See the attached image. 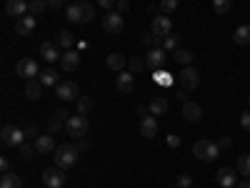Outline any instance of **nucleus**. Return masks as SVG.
I'll return each mask as SVG.
<instances>
[{
  "mask_svg": "<svg viewBox=\"0 0 250 188\" xmlns=\"http://www.w3.org/2000/svg\"><path fill=\"white\" fill-rule=\"evenodd\" d=\"M168 145H170V148H178V145H180V136H168Z\"/></svg>",
  "mask_w": 250,
  "mask_h": 188,
  "instance_id": "49530a36",
  "label": "nucleus"
},
{
  "mask_svg": "<svg viewBox=\"0 0 250 188\" xmlns=\"http://www.w3.org/2000/svg\"><path fill=\"white\" fill-rule=\"evenodd\" d=\"M215 181H218L223 188H235V171H233V168H218Z\"/></svg>",
  "mask_w": 250,
  "mask_h": 188,
  "instance_id": "412c9836",
  "label": "nucleus"
},
{
  "mask_svg": "<svg viewBox=\"0 0 250 188\" xmlns=\"http://www.w3.org/2000/svg\"><path fill=\"white\" fill-rule=\"evenodd\" d=\"M98 5H100V8H105V10H110V8L115 5V0H98Z\"/></svg>",
  "mask_w": 250,
  "mask_h": 188,
  "instance_id": "de8ad7c7",
  "label": "nucleus"
},
{
  "mask_svg": "<svg viewBox=\"0 0 250 188\" xmlns=\"http://www.w3.org/2000/svg\"><path fill=\"white\" fill-rule=\"evenodd\" d=\"M158 38H165V35H170L173 33V23H170V18L168 15H155L153 20V28H150Z\"/></svg>",
  "mask_w": 250,
  "mask_h": 188,
  "instance_id": "ddd939ff",
  "label": "nucleus"
},
{
  "mask_svg": "<svg viewBox=\"0 0 250 188\" xmlns=\"http://www.w3.org/2000/svg\"><path fill=\"white\" fill-rule=\"evenodd\" d=\"M153 80L158 83V86H163V88H170L173 86V75L168 73V70H153Z\"/></svg>",
  "mask_w": 250,
  "mask_h": 188,
  "instance_id": "c85d7f7f",
  "label": "nucleus"
},
{
  "mask_svg": "<svg viewBox=\"0 0 250 188\" xmlns=\"http://www.w3.org/2000/svg\"><path fill=\"white\" fill-rule=\"evenodd\" d=\"M65 18H68V23H85V8H83V0L65 8Z\"/></svg>",
  "mask_w": 250,
  "mask_h": 188,
  "instance_id": "f3484780",
  "label": "nucleus"
},
{
  "mask_svg": "<svg viewBox=\"0 0 250 188\" xmlns=\"http://www.w3.org/2000/svg\"><path fill=\"white\" fill-rule=\"evenodd\" d=\"M178 80H180V86H183L185 91H195V88L200 86V73H198L193 66H185V68L180 70Z\"/></svg>",
  "mask_w": 250,
  "mask_h": 188,
  "instance_id": "423d86ee",
  "label": "nucleus"
},
{
  "mask_svg": "<svg viewBox=\"0 0 250 188\" xmlns=\"http://www.w3.org/2000/svg\"><path fill=\"white\" fill-rule=\"evenodd\" d=\"M0 171H3V173L10 171V161H8V158H0Z\"/></svg>",
  "mask_w": 250,
  "mask_h": 188,
  "instance_id": "09e8293b",
  "label": "nucleus"
},
{
  "mask_svg": "<svg viewBox=\"0 0 250 188\" xmlns=\"http://www.w3.org/2000/svg\"><path fill=\"white\" fill-rule=\"evenodd\" d=\"M128 68H130V73H133V75H138V73L145 68V58H138V55L128 58Z\"/></svg>",
  "mask_w": 250,
  "mask_h": 188,
  "instance_id": "e433bc0d",
  "label": "nucleus"
},
{
  "mask_svg": "<svg viewBox=\"0 0 250 188\" xmlns=\"http://www.w3.org/2000/svg\"><path fill=\"white\" fill-rule=\"evenodd\" d=\"M168 108H170V103H168V98H163V95L153 98L150 106H148L150 116H165V113H168Z\"/></svg>",
  "mask_w": 250,
  "mask_h": 188,
  "instance_id": "4be33fe9",
  "label": "nucleus"
},
{
  "mask_svg": "<svg viewBox=\"0 0 250 188\" xmlns=\"http://www.w3.org/2000/svg\"><path fill=\"white\" fill-rule=\"evenodd\" d=\"M165 48H150L148 50V55H145V66L148 68H153V70H160L163 66H165Z\"/></svg>",
  "mask_w": 250,
  "mask_h": 188,
  "instance_id": "9d476101",
  "label": "nucleus"
},
{
  "mask_svg": "<svg viewBox=\"0 0 250 188\" xmlns=\"http://www.w3.org/2000/svg\"><path fill=\"white\" fill-rule=\"evenodd\" d=\"M233 40H235V46H250V25H240V28H235Z\"/></svg>",
  "mask_w": 250,
  "mask_h": 188,
  "instance_id": "bb28decb",
  "label": "nucleus"
},
{
  "mask_svg": "<svg viewBox=\"0 0 250 188\" xmlns=\"http://www.w3.org/2000/svg\"><path fill=\"white\" fill-rule=\"evenodd\" d=\"M173 58H175V63H180L183 68H185V66H193V60H195V55H193L190 50H185V48L173 50Z\"/></svg>",
  "mask_w": 250,
  "mask_h": 188,
  "instance_id": "a878e982",
  "label": "nucleus"
},
{
  "mask_svg": "<svg viewBox=\"0 0 250 188\" xmlns=\"http://www.w3.org/2000/svg\"><path fill=\"white\" fill-rule=\"evenodd\" d=\"M62 128H65V120H60V118H55V116H53V118H50V123H48V133H50V136H58Z\"/></svg>",
  "mask_w": 250,
  "mask_h": 188,
  "instance_id": "4c0bfd02",
  "label": "nucleus"
},
{
  "mask_svg": "<svg viewBox=\"0 0 250 188\" xmlns=\"http://www.w3.org/2000/svg\"><path fill=\"white\" fill-rule=\"evenodd\" d=\"M38 80L43 83V86H58V73H55V68H43V70H40V75H38Z\"/></svg>",
  "mask_w": 250,
  "mask_h": 188,
  "instance_id": "cd10ccee",
  "label": "nucleus"
},
{
  "mask_svg": "<svg viewBox=\"0 0 250 188\" xmlns=\"http://www.w3.org/2000/svg\"><path fill=\"white\" fill-rule=\"evenodd\" d=\"M155 133H158V120H155V116L140 118V136H143V138H155Z\"/></svg>",
  "mask_w": 250,
  "mask_h": 188,
  "instance_id": "a211bd4d",
  "label": "nucleus"
},
{
  "mask_svg": "<svg viewBox=\"0 0 250 188\" xmlns=\"http://www.w3.org/2000/svg\"><path fill=\"white\" fill-rule=\"evenodd\" d=\"M45 3H48V8L58 10V8H62V3H65V0H45Z\"/></svg>",
  "mask_w": 250,
  "mask_h": 188,
  "instance_id": "a18cd8bd",
  "label": "nucleus"
},
{
  "mask_svg": "<svg viewBox=\"0 0 250 188\" xmlns=\"http://www.w3.org/2000/svg\"><path fill=\"white\" fill-rule=\"evenodd\" d=\"M90 148V143L85 141V138H80V143H78V151H88Z\"/></svg>",
  "mask_w": 250,
  "mask_h": 188,
  "instance_id": "8fccbe9b",
  "label": "nucleus"
},
{
  "mask_svg": "<svg viewBox=\"0 0 250 188\" xmlns=\"http://www.w3.org/2000/svg\"><path fill=\"white\" fill-rule=\"evenodd\" d=\"M35 25H38L35 15H23V18L15 20V33H18V35H30V33L35 30Z\"/></svg>",
  "mask_w": 250,
  "mask_h": 188,
  "instance_id": "4468645a",
  "label": "nucleus"
},
{
  "mask_svg": "<svg viewBox=\"0 0 250 188\" xmlns=\"http://www.w3.org/2000/svg\"><path fill=\"white\" fill-rule=\"evenodd\" d=\"M235 168H238V173H240V176L250 178V153H243V156H238Z\"/></svg>",
  "mask_w": 250,
  "mask_h": 188,
  "instance_id": "c756f323",
  "label": "nucleus"
},
{
  "mask_svg": "<svg viewBox=\"0 0 250 188\" xmlns=\"http://www.w3.org/2000/svg\"><path fill=\"white\" fill-rule=\"evenodd\" d=\"M35 153V143H23V145H18V156L23 158V161H30Z\"/></svg>",
  "mask_w": 250,
  "mask_h": 188,
  "instance_id": "c9c22d12",
  "label": "nucleus"
},
{
  "mask_svg": "<svg viewBox=\"0 0 250 188\" xmlns=\"http://www.w3.org/2000/svg\"><path fill=\"white\" fill-rule=\"evenodd\" d=\"M115 10H118V13L130 10V0H118V3H115Z\"/></svg>",
  "mask_w": 250,
  "mask_h": 188,
  "instance_id": "79ce46f5",
  "label": "nucleus"
},
{
  "mask_svg": "<svg viewBox=\"0 0 250 188\" xmlns=\"http://www.w3.org/2000/svg\"><path fill=\"white\" fill-rule=\"evenodd\" d=\"M80 66V53L78 50H65V53H62V58H60V68L62 70H75Z\"/></svg>",
  "mask_w": 250,
  "mask_h": 188,
  "instance_id": "6ab92c4d",
  "label": "nucleus"
},
{
  "mask_svg": "<svg viewBox=\"0 0 250 188\" xmlns=\"http://www.w3.org/2000/svg\"><path fill=\"white\" fill-rule=\"evenodd\" d=\"M15 73H18L20 78L33 80V78H38V75H40V66H38V63H35L33 58H23V60H18Z\"/></svg>",
  "mask_w": 250,
  "mask_h": 188,
  "instance_id": "6e6552de",
  "label": "nucleus"
},
{
  "mask_svg": "<svg viewBox=\"0 0 250 188\" xmlns=\"http://www.w3.org/2000/svg\"><path fill=\"white\" fill-rule=\"evenodd\" d=\"M25 136H28V138H38L40 133H38V128H25Z\"/></svg>",
  "mask_w": 250,
  "mask_h": 188,
  "instance_id": "3c124183",
  "label": "nucleus"
},
{
  "mask_svg": "<svg viewBox=\"0 0 250 188\" xmlns=\"http://www.w3.org/2000/svg\"><path fill=\"white\" fill-rule=\"evenodd\" d=\"M75 108H78L80 116H90V111H93V100L85 98V95H80V98L75 100Z\"/></svg>",
  "mask_w": 250,
  "mask_h": 188,
  "instance_id": "2f4dec72",
  "label": "nucleus"
},
{
  "mask_svg": "<svg viewBox=\"0 0 250 188\" xmlns=\"http://www.w3.org/2000/svg\"><path fill=\"white\" fill-rule=\"evenodd\" d=\"M88 128H90L88 116L75 113V116H70V118L65 120V131H68V136H73V138H83V136L88 133Z\"/></svg>",
  "mask_w": 250,
  "mask_h": 188,
  "instance_id": "7ed1b4c3",
  "label": "nucleus"
},
{
  "mask_svg": "<svg viewBox=\"0 0 250 188\" xmlns=\"http://www.w3.org/2000/svg\"><path fill=\"white\" fill-rule=\"evenodd\" d=\"M123 13L118 10H108L105 15H103V30H105L108 35H120L123 33Z\"/></svg>",
  "mask_w": 250,
  "mask_h": 188,
  "instance_id": "39448f33",
  "label": "nucleus"
},
{
  "mask_svg": "<svg viewBox=\"0 0 250 188\" xmlns=\"http://www.w3.org/2000/svg\"><path fill=\"white\" fill-rule=\"evenodd\" d=\"M53 116H55V118H60V120H68V118H70V116H68V111H65V108H58V111H55V113H53Z\"/></svg>",
  "mask_w": 250,
  "mask_h": 188,
  "instance_id": "c03bdc74",
  "label": "nucleus"
},
{
  "mask_svg": "<svg viewBox=\"0 0 250 188\" xmlns=\"http://www.w3.org/2000/svg\"><path fill=\"white\" fill-rule=\"evenodd\" d=\"M28 10V0H5V13L13 18H23Z\"/></svg>",
  "mask_w": 250,
  "mask_h": 188,
  "instance_id": "aec40b11",
  "label": "nucleus"
},
{
  "mask_svg": "<svg viewBox=\"0 0 250 188\" xmlns=\"http://www.w3.org/2000/svg\"><path fill=\"white\" fill-rule=\"evenodd\" d=\"M238 188H250V178H245V181H240V186Z\"/></svg>",
  "mask_w": 250,
  "mask_h": 188,
  "instance_id": "5fc2aeb1",
  "label": "nucleus"
},
{
  "mask_svg": "<svg viewBox=\"0 0 250 188\" xmlns=\"http://www.w3.org/2000/svg\"><path fill=\"white\" fill-rule=\"evenodd\" d=\"M248 100H250V98H248Z\"/></svg>",
  "mask_w": 250,
  "mask_h": 188,
  "instance_id": "4d7b16f0",
  "label": "nucleus"
},
{
  "mask_svg": "<svg viewBox=\"0 0 250 188\" xmlns=\"http://www.w3.org/2000/svg\"><path fill=\"white\" fill-rule=\"evenodd\" d=\"M40 95H43V83H40L38 78L28 80V83H25V98H30V100H38Z\"/></svg>",
  "mask_w": 250,
  "mask_h": 188,
  "instance_id": "b1692460",
  "label": "nucleus"
},
{
  "mask_svg": "<svg viewBox=\"0 0 250 188\" xmlns=\"http://www.w3.org/2000/svg\"><path fill=\"white\" fill-rule=\"evenodd\" d=\"M175 98L185 103V100H188V95H185V88H183V91H175Z\"/></svg>",
  "mask_w": 250,
  "mask_h": 188,
  "instance_id": "864d4df0",
  "label": "nucleus"
},
{
  "mask_svg": "<svg viewBox=\"0 0 250 188\" xmlns=\"http://www.w3.org/2000/svg\"><path fill=\"white\" fill-rule=\"evenodd\" d=\"M25 131L15 128V125H5L3 131H0V141H3V145H10V148H18V145L25 143Z\"/></svg>",
  "mask_w": 250,
  "mask_h": 188,
  "instance_id": "20e7f679",
  "label": "nucleus"
},
{
  "mask_svg": "<svg viewBox=\"0 0 250 188\" xmlns=\"http://www.w3.org/2000/svg\"><path fill=\"white\" fill-rule=\"evenodd\" d=\"M28 10H30V15H43L48 10V3H45V0H30Z\"/></svg>",
  "mask_w": 250,
  "mask_h": 188,
  "instance_id": "72a5a7b5",
  "label": "nucleus"
},
{
  "mask_svg": "<svg viewBox=\"0 0 250 188\" xmlns=\"http://www.w3.org/2000/svg\"><path fill=\"white\" fill-rule=\"evenodd\" d=\"M105 66H108L110 70L120 73L125 66H128V58H125V55H120V53H110V55L105 58Z\"/></svg>",
  "mask_w": 250,
  "mask_h": 188,
  "instance_id": "5701e85b",
  "label": "nucleus"
},
{
  "mask_svg": "<svg viewBox=\"0 0 250 188\" xmlns=\"http://www.w3.org/2000/svg\"><path fill=\"white\" fill-rule=\"evenodd\" d=\"M178 46H180V35L178 33H170V35L163 38V48L165 50H178Z\"/></svg>",
  "mask_w": 250,
  "mask_h": 188,
  "instance_id": "473e14b6",
  "label": "nucleus"
},
{
  "mask_svg": "<svg viewBox=\"0 0 250 188\" xmlns=\"http://www.w3.org/2000/svg\"><path fill=\"white\" fill-rule=\"evenodd\" d=\"M135 113H138L140 118H145V113H148V108H145V106H135Z\"/></svg>",
  "mask_w": 250,
  "mask_h": 188,
  "instance_id": "603ef678",
  "label": "nucleus"
},
{
  "mask_svg": "<svg viewBox=\"0 0 250 188\" xmlns=\"http://www.w3.org/2000/svg\"><path fill=\"white\" fill-rule=\"evenodd\" d=\"M78 148L75 145H70V143H62V145H58L55 148V165L58 168H62V171H68V168H73V165L78 163Z\"/></svg>",
  "mask_w": 250,
  "mask_h": 188,
  "instance_id": "f257e3e1",
  "label": "nucleus"
},
{
  "mask_svg": "<svg viewBox=\"0 0 250 188\" xmlns=\"http://www.w3.org/2000/svg\"><path fill=\"white\" fill-rule=\"evenodd\" d=\"M178 0H160V3H158V10L163 13V15H168V13H175L178 10Z\"/></svg>",
  "mask_w": 250,
  "mask_h": 188,
  "instance_id": "f704fd0d",
  "label": "nucleus"
},
{
  "mask_svg": "<svg viewBox=\"0 0 250 188\" xmlns=\"http://www.w3.org/2000/svg\"><path fill=\"white\" fill-rule=\"evenodd\" d=\"M213 8H215L218 15H225L228 10L233 8V0H213Z\"/></svg>",
  "mask_w": 250,
  "mask_h": 188,
  "instance_id": "58836bf2",
  "label": "nucleus"
},
{
  "mask_svg": "<svg viewBox=\"0 0 250 188\" xmlns=\"http://www.w3.org/2000/svg\"><path fill=\"white\" fill-rule=\"evenodd\" d=\"M40 55H43V60H45V63H55V60L60 63V58H62V53H60L58 43H50V40L40 46Z\"/></svg>",
  "mask_w": 250,
  "mask_h": 188,
  "instance_id": "dca6fc26",
  "label": "nucleus"
},
{
  "mask_svg": "<svg viewBox=\"0 0 250 188\" xmlns=\"http://www.w3.org/2000/svg\"><path fill=\"white\" fill-rule=\"evenodd\" d=\"M55 95H58L60 100H78V98H80V88H78L75 80H62V83H58Z\"/></svg>",
  "mask_w": 250,
  "mask_h": 188,
  "instance_id": "0eeeda50",
  "label": "nucleus"
},
{
  "mask_svg": "<svg viewBox=\"0 0 250 188\" xmlns=\"http://www.w3.org/2000/svg\"><path fill=\"white\" fill-rule=\"evenodd\" d=\"M170 188H180V186H178V183H173V186H170Z\"/></svg>",
  "mask_w": 250,
  "mask_h": 188,
  "instance_id": "6e6d98bb",
  "label": "nucleus"
},
{
  "mask_svg": "<svg viewBox=\"0 0 250 188\" xmlns=\"http://www.w3.org/2000/svg\"><path fill=\"white\" fill-rule=\"evenodd\" d=\"M230 143H233V141L228 138V136H223V138L218 141V145H220V151H225V148H230Z\"/></svg>",
  "mask_w": 250,
  "mask_h": 188,
  "instance_id": "37998d69",
  "label": "nucleus"
},
{
  "mask_svg": "<svg viewBox=\"0 0 250 188\" xmlns=\"http://www.w3.org/2000/svg\"><path fill=\"white\" fill-rule=\"evenodd\" d=\"M55 43H58V48L70 50V48H73V43H75V38H73L68 30H60V33H58V38H55Z\"/></svg>",
  "mask_w": 250,
  "mask_h": 188,
  "instance_id": "7c9ffc66",
  "label": "nucleus"
},
{
  "mask_svg": "<svg viewBox=\"0 0 250 188\" xmlns=\"http://www.w3.org/2000/svg\"><path fill=\"white\" fill-rule=\"evenodd\" d=\"M178 186H180V188H190V176L180 173V176H178Z\"/></svg>",
  "mask_w": 250,
  "mask_h": 188,
  "instance_id": "a19ab883",
  "label": "nucleus"
},
{
  "mask_svg": "<svg viewBox=\"0 0 250 188\" xmlns=\"http://www.w3.org/2000/svg\"><path fill=\"white\" fill-rule=\"evenodd\" d=\"M183 118L190 120V123H198V120L203 118V108L198 106L195 100H185V103H183Z\"/></svg>",
  "mask_w": 250,
  "mask_h": 188,
  "instance_id": "2eb2a0df",
  "label": "nucleus"
},
{
  "mask_svg": "<svg viewBox=\"0 0 250 188\" xmlns=\"http://www.w3.org/2000/svg\"><path fill=\"white\" fill-rule=\"evenodd\" d=\"M193 153H195V158H198V161H203V163H210V161H215V158L220 156V145H218L215 141H208V138H203V141H195V145H193Z\"/></svg>",
  "mask_w": 250,
  "mask_h": 188,
  "instance_id": "f03ea898",
  "label": "nucleus"
},
{
  "mask_svg": "<svg viewBox=\"0 0 250 188\" xmlns=\"http://www.w3.org/2000/svg\"><path fill=\"white\" fill-rule=\"evenodd\" d=\"M240 125H243V131H250V111L240 113Z\"/></svg>",
  "mask_w": 250,
  "mask_h": 188,
  "instance_id": "ea45409f",
  "label": "nucleus"
},
{
  "mask_svg": "<svg viewBox=\"0 0 250 188\" xmlns=\"http://www.w3.org/2000/svg\"><path fill=\"white\" fill-rule=\"evenodd\" d=\"M43 183H45V188H62L65 186V171L62 168H48L45 173H43Z\"/></svg>",
  "mask_w": 250,
  "mask_h": 188,
  "instance_id": "1a4fd4ad",
  "label": "nucleus"
},
{
  "mask_svg": "<svg viewBox=\"0 0 250 188\" xmlns=\"http://www.w3.org/2000/svg\"><path fill=\"white\" fill-rule=\"evenodd\" d=\"M0 188H23V178L8 171V173H3V178H0Z\"/></svg>",
  "mask_w": 250,
  "mask_h": 188,
  "instance_id": "393cba45",
  "label": "nucleus"
},
{
  "mask_svg": "<svg viewBox=\"0 0 250 188\" xmlns=\"http://www.w3.org/2000/svg\"><path fill=\"white\" fill-rule=\"evenodd\" d=\"M55 138L48 133V136H38L35 138V153H40V156H50V153H55Z\"/></svg>",
  "mask_w": 250,
  "mask_h": 188,
  "instance_id": "f8f14e48",
  "label": "nucleus"
},
{
  "mask_svg": "<svg viewBox=\"0 0 250 188\" xmlns=\"http://www.w3.org/2000/svg\"><path fill=\"white\" fill-rule=\"evenodd\" d=\"M115 88H118L120 93H133V88H135V75H133L130 70H120V73L115 75Z\"/></svg>",
  "mask_w": 250,
  "mask_h": 188,
  "instance_id": "9b49d317",
  "label": "nucleus"
}]
</instances>
